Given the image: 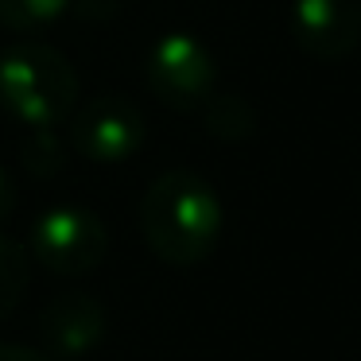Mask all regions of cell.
Instances as JSON below:
<instances>
[{
  "label": "cell",
  "mask_w": 361,
  "mask_h": 361,
  "mask_svg": "<svg viewBox=\"0 0 361 361\" xmlns=\"http://www.w3.org/2000/svg\"><path fill=\"white\" fill-rule=\"evenodd\" d=\"M71 0H0V24L12 32H35L66 12Z\"/></svg>",
  "instance_id": "8fae6325"
},
{
  "label": "cell",
  "mask_w": 361,
  "mask_h": 361,
  "mask_svg": "<svg viewBox=\"0 0 361 361\" xmlns=\"http://www.w3.org/2000/svg\"><path fill=\"white\" fill-rule=\"evenodd\" d=\"M12 210H16V187H12L8 171H4V167H0V221L8 218Z\"/></svg>",
  "instance_id": "4fadbf2b"
},
{
  "label": "cell",
  "mask_w": 361,
  "mask_h": 361,
  "mask_svg": "<svg viewBox=\"0 0 361 361\" xmlns=\"http://www.w3.org/2000/svg\"><path fill=\"white\" fill-rule=\"evenodd\" d=\"M109 252V229L86 206H51L32 226V257L55 276H86Z\"/></svg>",
  "instance_id": "277c9868"
},
{
  "label": "cell",
  "mask_w": 361,
  "mask_h": 361,
  "mask_svg": "<svg viewBox=\"0 0 361 361\" xmlns=\"http://www.w3.org/2000/svg\"><path fill=\"white\" fill-rule=\"evenodd\" d=\"M291 35L319 63H338L361 43V0H291Z\"/></svg>",
  "instance_id": "8992f818"
},
{
  "label": "cell",
  "mask_w": 361,
  "mask_h": 361,
  "mask_svg": "<svg viewBox=\"0 0 361 361\" xmlns=\"http://www.w3.org/2000/svg\"><path fill=\"white\" fill-rule=\"evenodd\" d=\"M20 164L32 175H39V179H51V175L63 171L66 148L55 136V128H27L24 140H20Z\"/></svg>",
  "instance_id": "30bf717a"
},
{
  "label": "cell",
  "mask_w": 361,
  "mask_h": 361,
  "mask_svg": "<svg viewBox=\"0 0 361 361\" xmlns=\"http://www.w3.org/2000/svg\"><path fill=\"white\" fill-rule=\"evenodd\" d=\"M140 233L171 268L202 264L221 237V202L195 171H164L140 198Z\"/></svg>",
  "instance_id": "6da1fadb"
},
{
  "label": "cell",
  "mask_w": 361,
  "mask_h": 361,
  "mask_svg": "<svg viewBox=\"0 0 361 361\" xmlns=\"http://www.w3.org/2000/svg\"><path fill=\"white\" fill-rule=\"evenodd\" d=\"M144 144V113L125 94H102L71 113V148L90 164H125Z\"/></svg>",
  "instance_id": "5b68a950"
},
{
  "label": "cell",
  "mask_w": 361,
  "mask_h": 361,
  "mask_svg": "<svg viewBox=\"0 0 361 361\" xmlns=\"http://www.w3.org/2000/svg\"><path fill=\"white\" fill-rule=\"evenodd\" d=\"M27 283H32V252L0 233V322L20 307Z\"/></svg>",
  "instance_id": "9c48e42d"
},
{
  "label": "cell",
  "mask_w": 361,
  "mask_h": 361,
  "mask_svg": "<svg viewBox=\"0 0 361 361\" xmlns=\"http://www.w3.org/2000/svg\"><path fill=\"white\" fill-rule=\"evenodd\" d=\"M78 105V74L51 43L24 39L0 51V109L24 128H55Z\"/></svg>",
  "instance_id": "7a4b0ae2"
},
{
  "label": "cell",
  "mask_w": 361,
  "mask_h": 361,
  "mask_svg": "<svg viewBox=\"0 0 361 361\" xmlns=\"http://www.w3.org/2000/svg\"><path fill=\"white\" fill-rule=\"evenodd\" d=\"M198 113H202L206 133L218 136V140L237 144V140H249V136L257 133V113H252V105L237 94H210V102Z\"/></svg>",
  "instance_id": "ba28073f"
},
{
  "label": "cell",
  "mask_w": 361,
  "mask_h": 361,
  "mask_svg": "<svg viewBox=\"0 0 361 361\" xmlns=\"http://www.w3.org/2000/svg\"><path fill=\"white\" fill-rule=\"evenodd\" d=\"M0 361H55L51 353L43 350H32V345H8L0 342Z\"/></svg>",
  "instance_id": "7c38bea8"
},
{
  "label": "cell",
  "mask_w": 361,
  "mask_h": 361,
  "mask_svg": "<svg viewBox=\"0 0 361 361\" xmlns=\"http://www.w3.org/2000/svg\"><path fill=\"white\" fill-rule=\"evenodd\" d=\"M144 82L164 105L179 113H198L218 86L214 55L187 32L159 35L144 59Z\"/></svg>",
  "instance_id": "3957f363"
},
{
  "label": "cell",
  "mask_w": 361,
  "mask_h": 361,
  "mask_svg": "<svg viewBox=\"0 0 361 361\" xmlns=\"http://www.w3.org/2000/svg\"><path fill=\"white\" fill-rule=\"evenodd\" d=\"M105 307L90 291L55 295L39 314V334L51 357H82L105 338Z\"/></svg>",
  "instance_id": "52a82bcc"
}]
</instances>
